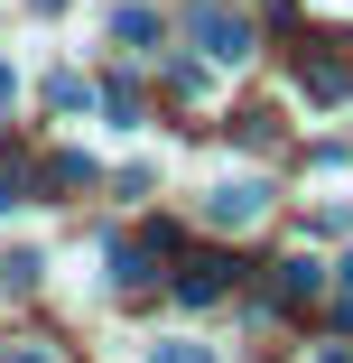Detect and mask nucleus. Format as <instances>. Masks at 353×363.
Masks as SVG:
<instances>
[{"instance_id": "2", "label": "nucleus", "mask_w": 353, "mask_h": 363, "mask_svg": "<svg viewBox=\"0 0 353 363\" xmlns=\"http://www.w3.org/2000/svg\"><path fill=\"white\" fill-rule=\"evenodd\" d=\"M204 214H214V224H251V214H260V186H251V177H233V186L204 196Z\"/></svg>"}, {"instance_id": "7", "label": "nucleus", "mask_w": 353, "mask_h": 363, "mask_svg": "<svg viewBox=\"0 0 353 363\" xmlns=\"http://www.w3.org/2000/svg\"><path fill=\"white\" fill-rule=\"evenodd\" d=\"M37 10H65V0H37Z\"/></svg>"}, {"instance_id": "6", "label": "nucleus", "mask_w": 353, "mask_h": 363, "mask_svg": "<svg viewBox=\"0 0 353 363\" xmlns=\"http://www.w3.org/2000/svg\"><path fill=\"white\" fill-rule=\"evenodd\" d=\"M10 94H19V84H10V65H0V103H10Z\"/></svg>"}, {"instance_id": "4", "label": "nucleus", "mask_w": 353, "mask_h": 363, "mask_svg": "<svg viewBox=\"0 0 353 363\" xmlns=\"http://www.w3.org/2000/svg\"><path fill=\"white\" fill-rule=\"evenodd\" d=\"M279 298H316V261H289V270H279Z\"/></svg>"}, {"instance_id": "1", "label": "nucleus", "mask_w": 353, "mask_h": 363, "mask_svg": "<svg viewBox=\"0 0 353 363\" xmlns=\"http://www.w3.org/2000/svg\"><path fill=\"white\" fill-rule=\"evenodd\" d=\"M195 38H204V47H214L224 65H233V56H251V28H242L233 10H214V0H204V10H195Z\"/></svg>"}, {"instance_id": "5", "label": "nucleus", "mask_w": 353, "mask_h": 363, "mask_svg": "<svg viewBox=\"0 0 353 363\" xmlns=\"http://www.w3.org/2000/svg\"><path fill=\"white\" fill-rule=\"evenodd\" d=\"M158 363H214V354H186V345H158Z\"/></svg>"}, {"instance_id": "3", "label": "nucleus", "mask_w": 353, "mask_h": 363, "mask_svg": "<svg viewBox=\"0 0 353 363\" xmlns=\"http://www.w3.org/2000/svg\"><path fill=\"white\" fill-rule=\"evenodd\" d=\"M224 270H233V261H186L177 298H186V308H195V298H224Z\"/></svg>"}]
</instances>
